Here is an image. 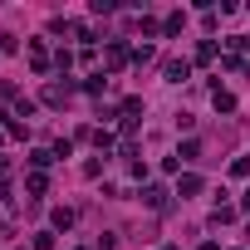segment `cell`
Returning a JSON list of instances; mask_svg holds the SVG:
<instances>
[{"label": "cell", "instance_id": "6da1fadb", "mask_svg": "<svg viewBox=\"0 0 250 250\" xmlns=\"http://www.w3.org/2000/svg\"><path fill=\"white\" fill-rule=\"evenodd\" d=\"M162 74H167V83H182V79H187L191 69H187V59H172V64H167Z\"/></svg>", "mask_w": 250, "mask_h": 250}, {"label": "cell", "instance_id": "7a4b0ae2", "mask_svg": "<svg viewBox=\"0 0 250 250\" xmlns=\"http://www.w3.org/2000/svg\"><path fill=\"white\" fill-rule=\"evenodd\" d=\"M30 64H35V74H44V69H49V54H44V44H30Z\"/></svg>", "mask_w": 250, "mask_h": 250}, {"label": "cell", "instance_id": "3957f363", "mask_svg": "<svg viewBox=\"0 0 250 250\" xmlns=\"http://www.w3.org/2000/svg\"><path fill=\"white\" fill-rule=\"evenodd\" d=\"M143 201H147L152 211H162V206H167V191H162V187H147V191H143Z\"/></svg>", "mask_w": 250, "mask_h": 250}, {"label": "cell", "instance_id": "277c9868", "mask_svg": "<svg viewBox=\"0 0 250 250\" xmlns=\"http://www.w3.org/2000/svg\"><path fill=\"white\" fill-rule=\"evenodd\" d=\"M44 103H54V108H59V103H69V88H59V83H49V88H44Z\"/></svg>", "mask_w": 250, "mask_h": 250}, {"label": "cell", "instance_id": "5b68a950", "mask_svg": "<svg viewBox=\"0 0 250 250\" xmlns=\"http://www.w3.org/2000/svg\"><path fill=\"white\" fill-rule=\"evenodd\" d=\"M108 64L123 69V64H128V49H123V44H108Z\"/></svg>", "mask_w": 250, "mask_h": 250}, {"label": "cell", "instance_id": "8992f818", "mask_svg": "<svg viewBox=\"0 0 250 250\" xmlns=\"http://www.w3.org/2000/svg\"><path fill=\"white\" fill-rule=\"evenodd\" d=\"M211 103H216V113H230V108H235V98H230V93H221V88L211 93Z\"/></svg>", "mask_w": 250, "mask_h": 250}, {"label": "cell", "instance_id": "52a82bcc", "mask_svg": "<svg viewBox=\"0 0 250 250\" xmlns=\"http://www.w3.org/2000/svg\"><path fill=\"white\" fill-rule=\"evenodd\" d=\"M177 191H182V196H196V191H201V177H182V187H177Z\"/></svg>", "mask_w": 250, "mask_h": 250}, {"label": "cell", "instance_id": "ba28073f", "mask_svg": "<svg viewBox=\"0 0 250 250\" xmlns=\"http://www.w3.org/2000/svg\"><path fill=\"white\" fill-rule=\"evenodd\" d=\"M54 226H59V230H69V226H74V211H69V206H59V211H54Z\"/></svg>", "mask_w": 250, "mask_h": 250}, {"label": "cell", "instance_id": "9c48e42d", "mask_svg": "<svg viewBox=\"0 0 250 250\" xmlns=\"http://www.w3.org/2000/svg\"><path fill=\"white\" fill-rule=\"evenodd\" d=\"M177 157H182V162H196V157H201V147H196V143H182V152H177Z\"/></svg>", "mask_w": 250, "mask_h": 250}, {"label": "cell", "instance_id": "30bf717a", "mask_svg": "<svg viewBox=\"0 0 250 250\" xmlns=\"http://www.w3.org/2000/svg\"><path fill=\"white\" fill-rule=\"evenodd\" d=\"M0 54H15V35H0Z\"/></svg>", "mask_w": 250, "mask_h": 250}, {"label": "cell", "instance_id": "8fae6325", "mask_svg": "<svg viewBox=\"0 0 250 250\" xmlns=\"http://www.w3.org/2000/svg\"><path fill=\"white\" fill-rule=\"evenodd\" d=\"M240 211H250V191H245V196H240Z\"/></svg>", "mask_w": 250, "mask_h": 250}, {"label": "cell", "instance_id": "7c38bea8", "mask_svg": "<svg viewBox=\"0 0 250 250\" xmlns=\"http://www.w3.org/2000/svg\"><path fill=\"white\" fill-rule=\"evenodd\" d=\"M5 167H10V162H5V157H0V172H5Z\"/></svg>", "mask_w": 250, "mask_h": 250}, {"label": "cell", "instance_id": "4fadbf2b", "mask_svg": "<svg viewBox=\"0 0 250 250\" xmlns=\"http://www.w3.org/2000/svg\"><path fill=\"white\" fill-rule=\"evenodd\" d=\"M162 250H177V245H162Z\"/></svg>", "mask_w": 250, "mask_h": 250}]
</instances>
